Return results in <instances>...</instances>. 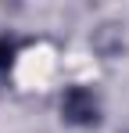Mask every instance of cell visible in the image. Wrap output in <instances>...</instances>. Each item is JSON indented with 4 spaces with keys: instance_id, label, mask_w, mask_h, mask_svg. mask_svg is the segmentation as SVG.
Returning <instances> with one entry per match:
<instances>
[{
    "instance_id": "obj_1",
    "label": "cell",
    "mask_w": 129,
    "mask_h": 133,
    "mask_svg": "<svg viewBox=\"0 0 129 133\" xmlns=\"http://www.w3.org/2000/svg\"><path fill=\"white\" fill-rule=\"evenodd\" d=\"M61 115L72 122V126H97L101 119V104L93 97V90L86 87H68L61 97Z\"/></svg>"
},
{
    "instance_id": "obj_2",
    "label": "cell",
    "mask_w": 129,
    "mask_h": 133,
    "mask_svg": "<svg viewBox=\"0 0 129 133\" xmlns=\"http://www.w3.org/2000/svg\"><path fill=\"white\" fill-rule=\"evenodd\" d=\"M15 40H7V36H0V72H7V68L15 65Z\"/></svg>"
}]
</instances>
